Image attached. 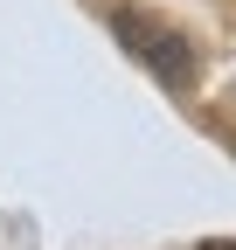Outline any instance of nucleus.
I'll use <instances>...</instances> for the list:
<instances>
[{"label": "nucleus", "mask_w": 236, "mask_h": 250, "mask_svg": "<svg viewBox=\"0 0 236 250\" xmlns=\"http://www.w3.org/2000/svg\"><path fill=\"white\" fill-rule=\"evenodd\" d=\"M111 35L125 42L167 90H188V83H195V49H188L181 28H167V21H153V14H139V7H111Z\"/></svg>", "instance_id": "obj_1"}]
</instances>
